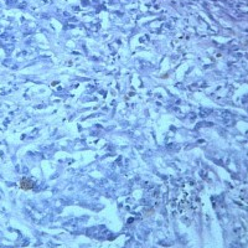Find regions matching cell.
Masks as SVG:
<instances>
[{"mask_svg": "<svg viewBox=\"0 0 248 248\" xmlns=\"http://www.w3.org/2000/svg\"><path fill=\"white\" fill-rule=\"evenodd\" d=\"M20 186H21V189H24V190H30V189H32V184L29 181V180H21V182H20Z\"/></svg>", "mask_w": 248, "mask_h": 248, "instance_id": "1", "label": "cell"}]
</instances>
